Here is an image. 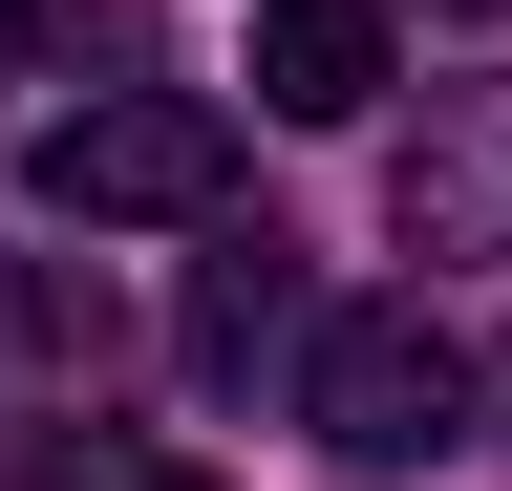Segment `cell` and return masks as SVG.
Instances as JSON below:
<instances>
[{"label":"cell","mask_w":512,"mask_h":491,"mask_svg":"<svg viewBox=\"0 0 512 491\" xmlns=\"http://www.w3.org/2000/svg\"><path fill=\"white\" fill-rule=\"evenodd\" d=\"M22 193H43L64 235H171V214L235 193V107H192V86H86V107L22 150Z\"/></svg>","instance_id":"6da1fadb"},{"label":"cell","mask_w":512,"mask_h":491,"mask_svg":"<svg viewBox=\"0 0 512 491\" xmlns=\"http://www.w3.org/2000/svg\"><path fill=\"white\" fill-rule=\"evenodd\" d=\"M299 427L342 470H427V449H470V342L427 321V299H342V321L299 342Z\"/></svg>","instance_id":"7a4b0ae2"},{"label":"cell","mask_w":512,"mask_h":491,"mask_svg":"<svg viewBox=\"0 0 512 491\" xmlns=\"http://www.w3.org/2000/svg\"><path fill=\"white\" fill-rule=\"evenodd\" d=\"M384 235L406 257H512V86H427V129L384 150Z\"/></svg>","instance_id":"3957f363"},{"label":"cell","mask_w":512,"mask_h":491,"mask_svg":"<svg viewBox=\"0 0 512 491\" xmlns=\"http://www.w3.org/2000/svg\"><path fill=\"white\" fill-rule=\"evenodd\" d=\"M384 86H406V43H384L363 0H256V107H278V129H363Z\"/></svg>","instance_id":"277c9868"},{"label":"cell","mask_w":512,"mask_h":491,"mask_svg":"<svg viewBox=\"0 0 512 491\" xmlns=\"http://www.w3.org/2000/svg\"><path fill=\"white\" fill-rule=\"evenodd\" d=\"M256 342H299V278H278V235H235V257L192 278V363H214V385H235Z\"/></svg>","instance_id":"5b68a950"},{"label":"cell","mask_w":512,"mask_h":491,"mask_svg":"<svg viewBox=\"0 0 512 491\" xmlns=\"http://www.w3.org/2000/svg\"><path fill=\"white\" fill-rule=\"evenodd\" d=\"M22 491H192V470H150V449H43Z\"/></svg>","instance_id":"8992f818"},{"label":"cell","mask_w":512,"mask_h":491,"mask_svg":"<svg viewBox=\"0 0 512 491\" xmlns=\"http://www.w3.org/2000/svg\"><path fill=\"white\" fill-rule=\"evenodd\" d=\"M43 43H64V22H43V0H0V86H22V65H43Z\"/></svg>","instance_id":"52a82bcc"},{"label":"cell","mask_w":512,"mask_h":491,"mask_svg":"<svg viewBox=\"0 0 512 491\" xmlns=\"http://www.w3.org/2000/svg\"><path fill=\"white\" fill-rule=\"evenodd\" d=\"M470 427H491V449H512V342H491V363H470Z\"/></svg>","instance_id":"ba28073f"}]
</instances>
